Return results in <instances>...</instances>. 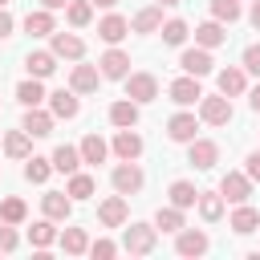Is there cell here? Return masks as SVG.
I'll list each match as a JSON object with an SVG mask.
<instances>
[{"mask_svg": "<svg viewBox=\"0 0 260 260\" xmlns=\"http://www.w3.org/2000/svg\"><path fill=\"white\" fill-rule=\"evenodd\" d=\"M154 248H158V228L154 223H122V252L150 256Z\"/></svg>", "mask_w": 260, "mask_h": 260, "instance_id": "1", "label": "cell"}, {"mask_svg": "<svg viewBox=\"0 0 260 260\" xmlns=\"http://www.w3.org/2000/svg\"><path fill=\"white\" fill-rule=\"evenodd\" d=\"M232 98L228 93H203L199 98V122L203 126H228L232 122Z\"/></svg>", "mask_w": 260, "mask_h": 260, "instance_id": "2", "label": "cell"}, {"mask_svg": "<svg viewBox=\"0 0 260 260\" xmlns=\"http://www.w3.org/2000/svg\"><path fill=\"white\" fill-rule=\"evenodd\" d=\"M110 187L118 191V195H138L142 187H146V175H142V167L138 162H118L114 171H110Z\"/></svg>", "mask_w": 260, "mask_h": 260, "instance_id": "3", "label": "cell"}, {"mask_svg": "<svg viewBox=\"0 0 260 260\" xmlns=\"http://www.w3.org/2000/svg\"><path fill=\"white\" fill-rule=\"evenodd\" d=\"M167 138H171V142H183V146H187L191 138H199V114H191L187 106H183L179 114H171V118H167Z\"/></svg>", "mask_w": 260, "mask_h": 260, "instance_id": "4", "label": "cell"}, {"mask_svg": "<svg viewBox=\"0 0 260 260\" xmlns=\"http://www.w3.org/2000/svg\"><path fill=\"white\" fill-rule=\"evenodd\" d=\"M98 69H102L106 81H126V73H130V53L118 49V45H110V49L98 57Z\"/></svg>", "mask_w": 260, "mask_h": 260, "instance_id": "5", "label": "cell"}, {"mask_svg": "<svg viewBox=\"0 0 260 260\" xmlns=\"http://www.w3.org/2000/svg\"><path fill=\"white\" fill-rule=\"evenodd\" d=\"M126 98H134L138 106L154 102V98H158V77H154V73H146V69L126 73Z\"/></svg>", "mask_w": 260, "mask_h": 260, "instance_id": "6", "label": "cell"}, {"mask_svg": "<svg viewBox=\"0 0 260 260\" xmlns=\"http://www.w3.org/2000/svg\"><path fill=\"white\" fill-rule=\"evenodd\" d=\"M142 146H146V142H142V134H138L134 126L118 130L114 142H110V150L118 154V162H138V158H142Z\"/></svg>", "mask_w": 260, "mask_h": 260, "instance_id": "7", "label": "cell"}, {"mask_svg": "<svg viewBox=\"0 0 260 260\" xmlns=\"http://www.w3.org/2000/svg\"><path fill=\"white\" fill-rule=\"evenodd\" d=\"M98 223L102 228H122V223H130V203H126V195H110V199H102L98 203Z\"/></svg>", "mask_w": 260, "mask_h": 260, "instance_id": "8", "label": "cell"}, {"mask_svg": "<svg viewBox=\"0 0 260 260\" xmlns=\"http://www.w3.org/2000/svg\"><path fill=\"white\" fill-rule=\"evenodd\" d=\"M179 69L191 73V77H207V73L215 69V57H211V49L195 45V49H183V53H179Z\"/></svg>", "mask_w": 260, "mask_h": 260, "instance_id": "9", "label": "cell"}, {"mask_svg": "<svg viewBox=\"0 0 260 260\" xmlns=\"http://www.w3.org/2000/svg\"><path fill=\"white\" fill-rule=\"evenodd\" d=\"M187 162H191L195 171H211V167L219 162V142H211V138H191V142H187Z\"/></svg>", "mask_w": 260, "mask_h": 260, "instance_id": "10", "label": "cell"}, {"mask_svg": "<svg viewBox=\"0 0 260 260\" xmlns=\"http://www.w3.org/2000/svg\"><path fill=\"white\" fill-rule=\"evenodd\" d=\"M219 195H223L228 203H248V199H252V179H248V171H228V175L219 179Z\"/></svg>", "mask_w": 260, "mask_h": 260, "instance_id": "11", "label": "cell"}, {"mask_svg": "<svg viewBox=\"0 0 260 260\" xmlns=\"http://www.w3.org/2000/svg\"><path fill=\"white\" fill-rule=\"evenodd\" d=\"M211 248V236L203 228H179L175 232V252L179 256H203Z\"/></svg>", "mask_w": 260, "mask_h": 260, "instance_id": "12", "label": "cell"}, {"mask_svg": "<svg viewBox=\"0 0 260 260\" xmlns=\"http://www.w3.org/2000/svg\"><path fill=\"white\" fill-rule=\"evenodd\" d=\"M73 203H77V199H73L69 191H45V195H41V211H45L53 223H65V219L73 215Z\"/></svg>", "mask_w": 260, "mask_h": 260, "instance_id": "13", "label": "cell"}, {"mask_svg": "<svg viewBox=\"0 0 260 260\" xmlns=\"http://www.w3.org/2000/svg\"><path fill=\"white\" fill-rule=\"evenodd\" d=\"M49 49L61 57V61H85V41L77 32H53L49 37Z\"/></svg>", "mask_w": 260, "mask_h": 260, "instance_id": "14", "label": "cell"}, {"mask_svg": "<svg viewBox=\"0 0 260 260\" xmlns=\"http://www.w3.org/2000/svg\"><path fill=\"white\" fill-rule=\"evenodd\" d=\"M167 93H171V102H175V106H199V98H203V89H199V77H191V73L175 77V81L167 85Z\"/></svg>", "mask_w": 260, "mask_h": 260, "instance_id": "15", "label": "cell"}, {"mask_svg": "<svg viewBox=\"0 0 260 260\" xmlns=\"http://www.w3.org/2000/svg\"><path fill=\"white\" fill-rule=\"evenodd\" d=\"M20 126H24L32 138H49V134H53V126H57V118H53V110L24 106V118H20Z\"/></svg>", "mask_w": 260, "mask_h": 260, "instance_id": "16", "label": "cell"}, {"mask_svg": "<svg viewBox=\"0 0 260 260\" xmlns=\"http://www.w3.org/2000/svg\"><path fill=\"white\" fill-rule=\"evenodd\" d=\"M98 81H102V69H98V65L77 61V65L69 69V89H73V93H98Z\"/></svg>", "mask_w": 260, "mask_h": 260, "instance_id": "17", "label": "cell"}, {"mask_svg": "<svg viewBox=\"0 0 260 260\" xmlns=\"http://www.w3.org/2000/svg\"><path fill=\"white\" fill-rule=\"evenodd\" d=\"M215 85H219V93L240 98V93H248V69L244 65H228V69L215 73Z\"/></svg>", "mask_w": 260, "mask_h": 260, "instance_id": "18", "label": "cell"}, {"mask_svg": "<svg viewBox=\"0 0 260 260\" xmlns=\"http://www.w3.org/2000/svg\"><path fill=\"white\" fill-rule=\"evenodd\" d=\"M57 61H61V57H57L53 49H32V53L24 57V69H28V77H41V81H45V77L57 73Z\"/></svg>", "mask_w": 260, "mask_h": 260, "instance_id": "19", "label": "cell"}, {"mask_svg": "<svg viewBox=\"0 0 260 260\" xmlns=\"http://www.w3.org/2000/svg\"><path fill=\"white\" fill-rule=\"evenodd\" d=\"M49 110H53V118H77L81 114V93H73V89H53L49 93Z\"/></svg>", "mask_w": 260, "mask_h": 260, "instance_id": "20", "label": "cell"}, {"mask_svg": "<svg viewBox=\"0 0 260 260\" xmlns=\"http://www.w3.org/2000/svg\"><path fill=\"white\" fill-rule=\"evenodd\" d=\"M228 228L236 236H252V232H260V211L248 207V203H236V211L228 215Z\"/></svg>", "mask_w": 260, "mask_h": 260, "instance_id": "21", "label": "cell"}, {"mask_svg": "<svg viewBox=\"0 0 260 260\" xmlns=\"http://www.w3.org/2000/svg\"><path fill=\"white\" fill-rule=\"evenodd\" d=\"M223 207H228V199H223L219 191H199L195 211H199V219H203V223H219V219H223Z\"/></svg>", "mask_w": 260, "mask_h": 260, "instance_id": "22", "label": "cell"}, {"mask_svg": "<svg viewBox=\"0 0 260 260\" xmlns=\"http://www.w3.org/2000/svg\"><path fill=\"white\" fill-rule=\"evenodd\" d=\"M126 32H130V20H126V16H118V12H106V16L98 20V37H102L106 45H118Z\"/></svg>", "mask_w": 260, "mask_h": 260, "instance_id": "23", "label": "cell"}, {"mask_svg": "<svg viewBox=\"0 0 260 260\" xmlns=\"http://www.w3.org/2000/svg\"><path fill=\"white\" fill-rule=\"evenodd\" d=\"M228 41V28H223V20H203V24H195V45H203V49H219Z\"/></svg>", "mask_w": 260, "mask_h": 260, "instance_id": "24", "label": "cell"}, {"mask_svg": "<svg viewBox=\"0 0 260 260\" xmlns=\"http://www.w3.org/2000/svg\"><path fill=\"white\" fill-rule=\"evenodd\" d=\"M49 158H53V171H61V175H73V171H81V162H85V158H81V146H69V142H61Z\"/></svg>", "mask_w": 260, "mask_h": 260, "instance_id": "25", "label": "cell"}, {"mask_svg": "<svg viewBox=\"0 0 260 260\" xmlns=\"http://www.w3.org/2000/svg\"><path fill=\"white\" fill-rule=\"evenodd\" d=\"M162 28V4H146L142 12H134V20H130V32H158Z\"/></svg>", "mask_w": 260, "mask_h": 260, "instance_id": "26", "label": "cell"}, {"mask_svg": "<svg viewBox=\"0 0 260 260\" xmlns=\"http://www.w3.org/2000/svg\"><path fill=\"white\" fill-rule=\"evenodd\" d=\"M0 146H4L8 158H28V154H32V134H28L24 126H20V130H8Z\"/></svg>", "mask_w": 260, "mask_h": 260, "instance_id": "27", "label": "cell"}, {"mask_svg": "<svg viewBox=\"0 0 260 260\" xmlns=\"http://www.w3.org/2000/svg\"><path fill=\"white\" fill-rule=\"evenodd\" d=\"M167 199H171L175 207H183V211H187V207H195V203H199V187H195L191 179H175V183L167 187Z\"/></svg>", "mask_w": 260, "mask_h": 260, "instance_id": "28", "label": "cell"}, {"mask_svg": "<svg viewBox=\"0 0 260 260\" xmlns=\"http://www.w3.org/2000/svg\"><path fill=\"white\" fill-rule=\"evenodd\" d=\"M110 122H114L118 130L138 126V102H134V98H118V102L110 106Z\"/></svg>", "mask_w": 260, "mask_h": 260, "instance_id": "29", "label": "cell"}, {"mask_svg": "<svg viewBox=\"0 0 260 260\" xmlns=\"http://www.w3.org/2000/svg\"><path fill=\"white\" fill-rule=\"evenodd\" d=\"M57 244H61L65 256H85V252H89V236H85V228H65V232L57 236Z\"/></svg>", "mask_w": 260, "mask_h": 260, "instance_id": "30", "label": "cell"}, {"mask_svg": "<svg viewBox=\"0 0 260 260\" xmlns=\"http://www.w3.org/2000/svg\"><path fill=\"white\" fill-rule=\"evenodd\" d=\"M24 32H32V37H53V32H57V20H53V12H49V8H37V12H28V16H24Z\"/></svg>", "mask_w": 260, "mask_h": 260, "instance_id": "31", "label": "cell"}, {"mask_svg": "<svg viewBox=\"0 0 260 260\" xmlns=\"http://www.w3.org/2000/svg\"><path fill=\"white\" fill-rule=\"evenodd\" d=\"M77 146H81V158H85V162H93V167L110 158V142H106L102 134H85V138H81Z\"/></svg>", "mask_w": 260, "mask_h": 260, "instance_id": "32", "label": "cell"}, {"mask_svg": "<svg viewBox=\"0 0 260 260\" xmlns=\"http://www.w3.org/2000/svg\"><path fill=\"white\" fill-rule=\"evenodd\" d=\"M16 102H20V106H41V102H49L41 77H24V81L16 85Z\"/></svg>", "mask_w": 260, "mask_h": 260, "instance_id": "33", "label": "cell"}, {"mask_svg": "<svg viewBox=\"0 0 260 260\" xmlns=\"http://www.w3.org/2000/svg\"><path fill=\"white\" fill-rule=\"evenodd\" d=\"M154 228L158 232H179V228H187V215H183V207H158L154 211Z\"/></svg>", "mask_w": 260, "mask_h": 260, "instance_id": "34", "label": "cell"}, {"mask_svg": "<svg viewBox=\"0 0 260 260\" xmlns=\"http://www.w3.org/2000/svg\"><path fill=\"white\" fill-rule=\"evenodd\" d=\"M53 240H57V228H53V219H49V215H45V219H37V223L28 228V244H32L37 252H45Z\"/></svg>", "mask_w": 260, "mask_h": 260, "instance_id": "35", "label": "cell"}, {"mask_svg": "<svg viewBox=\"0 0 260 260\" xmlns=\"http://www.w3.org/2000/svg\"><path fill=\"white\" fill-rule=\"evenodd\" d=\"M49 175H53V158H41V154L24 158V179L28 183H49Z\"/></svg>", "mask_w": 260, "mask_h": 260, "instance_id": "36", "label": "cell"}, {"mask_svg": "<svg viewBox=\"0 0 260 260\" xmlns=\"http://www.w3.org/2000/svg\"><path fill=\"white\" fill-rule=\"evenodd\" d=\"M65 191H69L73 199H89V195L98 191V183H93V175H85V171H73V175H69V183H65Z\"/></svg>", "mask_w": 260, "mask_h": 260, "instance_id": "37", "label": "cell"}, {"mask_svg": "<svg viewBox=\"0 0 260 260\" xmlns=\"http://www.w3.org/2000/svg\"><path fill=\"white\" fill-rule=\"evenodd\" d=\"M0 219H4V223H16V228H20V223L28 219V207H24V199H20V195H8V199L0 203Z\"/></svg>", "mask_w": 260, "mask_h": 260, "instance_id": "38", "label": "cell"}, {"mask_svg": "<svg viewBox=\"0 0 260 260\" xmlns=\"http://www.w3.org/2000/svg\"><path fill=\"white\" fill-rule=\"evenodd\" d=\"M65 20H69L73 28H85V24L93 20V4H89V0H69V4H65Z\"/></svg>", "mask_w": 260, "mask_h": 260, "instance_id": "39", "label": "cell"}, {"mask_svg": "<svg viewBox=\"0 0 260 260\" xmlns=\"http://www.w3.org/2000/svg\"><path fill=\"white\" fill-rule=\"evenodd\" d=\"M211 16L223 24H236L244 16V8H240V0H211Z\"/></svg>", "mask_w": 260, "mask_h": 260, "instance_id": "40", "label": "cell"}, {"mask_svg": "<svg viewBox=\"0 0 260 260\" xmlns=\"http://www.w3.org/2000/svg\"><path fill=\"white\" fill-rule=\"evenodd\" d=\"M158 32H162V41H167V45H183V41L191 37L187 20H179V16H175V20H162V28H158Z\"/></svg>", "mask_w": 260, "mask_h": 260, "instance_id": "41", "label": "cell"}, {"mask_svg": "<svg viewBox=\"0 0 260 260\" xmlns=\"http://www.w3.org/2000/svg\"><path fill=\"white\" fill-rule=\"evenodd\" d=\"M20 248V236H16V223H4L0 219V252L8 256V252H16Z\"/></svg>", "mask_w": 260, "mask_h": 260, "instance_id": "42", "label": "cell"}, {"mask_svg": "<svg viewBox=\"0 0 260 260\" xmlns=\"http://www.w3.org/2000/svg\"><path fill=\"white\" fill-rule=\"evenodd\" d=\"M118 248H122V244H114V240H93V244H89V256H93V260H110V256H118Z\"/></svg>", "mask_w": 260, "mask_h": 260, "instance_id": "43", "label": "cell"}, {"mask_svg": "<svg viewBox=\"0 0 260 260\" xmlns=\"http://www.w3.org/2000/svg\"><path fill=\"white\" fill-rule=\"evenodd\" d=\"M240 65H244L248 73H256V77H260V45H248V49H244V57H240Z\"/></svg>", "mask_w": 260, "mask_h": 260, "instance_id": "44", "label": "cell"}, {"mask_svg": "<svg viewBox=\"0 0 260 260\" xmlns=\"http://www.w3.org/2000/svg\"><path fill=\"white\" fill-rule=\"evenodd\" d=\"M244 171H248V179H252V183H260V150H252V154L244 158Z\"/></svg>", "mask_w": 260, "mask_h": 260, "instance_id": "45", "label": "cell"}, {"mask_svg": "<svg viewBox=\"0 0 260 260\" xmlns=\"http://www.w3.org/2000/svg\"><path fill=\"white\" fill-rule=\"evenodd\" d=\"M12 28H16L12 12H8V8H0V41H8V37H12Z\"/></svg>", "mask_w": 260, "mask_h": 260, "instance_id": "46", "label": "cell"}, {"mask_svg": "<svg viewBox=\"0 0 260 260\" xmlns=\"http://www.w3.org/2000/svg\"><path fill=\"white\" fill-rule=\"evenodd\" d=\"M248 20H252V28L260 32V0H252V12H248Z\"/></svg>", "mask_w": 260, "mask_h": 260, "instance_id": "47", "label": "cell"}, {"mask_svg": "<svg viewBox=\"0 0 260 260\" xmlns=\"http://www.w3.org/2000/svg\"><path fill=\"white\" fill-rule=\"evenodd\" d=\"M248 106H252V110H256V114H260V81H256V85H252V93H248Z\"/></svg>", "mask_w": 260, "mask_h": 260, "instance_id": "48", "label": "cell"}, {"mask_svg": "<svg viewBox=\"0 0 260 260\" xmlns=\"http://www.w3.org/2000/svg\"><path fill=\"white\" fill-rule=\"evenodd\" d=\"M69 0H41V8H49V12H57V8H65Z\"/></svg>", "mask_w": 260, "mask_h": 260, "instance_id": "49", "label": "cell"}, {"mask_svg": "<svg viewBox=\"0 0 260 260\" xmlns=\"http://www.w3.org/2000/svg\"><path fill=\"white\" fill-rule=\"evenodd\" d=\"M89 4H93V8H114L118 0H89Z\"/></svg>", "mask_w": 260, "mask_h": 260, "instance_id": "50", "label": "cell"}, {"mask_svg": "<svg viewBox=\"0 0 260 260\" xmlns=\"http://www.w3.org/2000/svg\"><path fill=\"white\" fill-rule=\"evenodd\" d=\"M154 4H162V8H175V4H183V0H154Z\"/></svg>", "mask_w": 260, "mask_h": 260, "instance_id": "51", "label": "cell"}, {"mask_svg": "<svg viewBox=\"0 0 260 260\" xmlns=\"http://www.w3.org/2000/svg\"><path fill=\"white\" fill-rule=\"evenodd\" d=\"M0 8H8V0H0Z\"/></svg>", "mask_w": 260, "mask_h": 260, "instance_id": "52", "label": "cell"}, {"mask_svg": "<svg viewBox=\"0 0 260 260\" xmlns=\"http://www.w3.org/2000/svg\"><path fill=\"white\" fill-rule=\"evenodd\" d=\"M0 142H4V134H0Z\"/></svg>", "mask_w": 260, "mask_h": 260, "instance_id": "53", "label": "cell"}]
</instances>
